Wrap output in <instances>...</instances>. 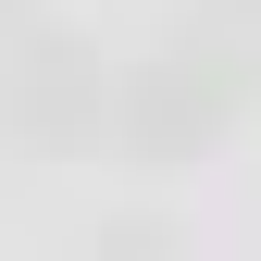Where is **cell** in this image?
I'll return each instance as SVG.
<instances>
[{
  "label": "cell",
  "instance_id": "cell-2",
  "mask_svg": "<svg viewBox=\"0 0 261 261\" xmlns=\"http://www.w3.org/2000/svg\"><path fill=\"white\" fill-rule=\"evenodd\" d=\"M87 112H100V75H75V38L25 25V38H13V124L62 137V124H87Z\"/></svg>",
  "mask_w": 261,
  "mask_h": 261
},
{
  "label": "cell",
  "instance_id": "cell-1",
  "mask_svg": "<svg viewBox=\"0 0 261 261\" xmlns=\"http://www.w3.org/2000/svg\"><path fill=\"white\" fill-rule=\"evenodd\" d=\"M237 100H249V50H224V38H174L137 87H124V137H137V149H187V137H212Z\"/></svg>",
  "mask_w": 261,
  "mask_h": 261
}]
</instances>
